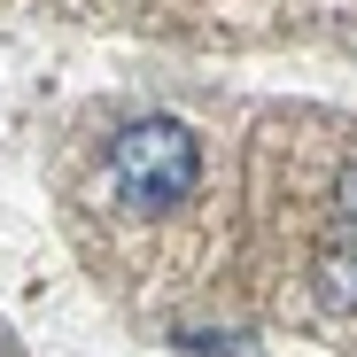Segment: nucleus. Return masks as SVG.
I'll list each match as a JSON object with an SVG mask.
<instances>
[{
  "mask_svg": "<svg viewBox=\"0 0 357 357\" xmlns=\"http://www.w3.org/2000/svg\"><path fill=\"white\" fill-rule=\"evenodd\" d=\"M319 295H326L334 311H342V303H357V233H349V241L334 233V241L319 249Z\"/></svg>",
  "mask_w": 357,
  "mask_h": 357,
  "instance_id": "2",
  "label": "nucleus"
},
{
  "mask_svg": "<svg viewBox=\"0 0 357 357\" xmlns=\"http://www.w3.org/2000/svg\"><path fill=\"white\" fill-rule=\"evenodd\" d=\"M109 178L132 210H163V202H187L195 178H202V140L178 125V116H140L109 140Z\"/></svg>",
  "mask_w": 357,
  "mask_h": 357,
  "instance_id": "1",
  "label": "nucleus"
}]
</instances>
